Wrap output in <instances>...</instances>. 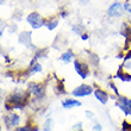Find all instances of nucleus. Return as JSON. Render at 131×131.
<instances>
[{
  "label": "nucleus",
  "mask_w": 131,
  "mask_h": 131,
  "mask_svg": "<svg viewBox=\"0 0 131 131\" xmlns=\"http://www.w3.org/2000/svg\"><path fill=\"white\" fill-rule=\"evenodd\" d=\"M28 20H29V23L32 25V28H35V29H38V28H41L42 25H43V19L41 18V16L38 13H32V14H30L29 16V18H28Z\"/></svg>",
  "instance_id": "nucleus-1"
},
{
  "label": "nucleus",
  "mask_w": 131,
  "mask_h": 131,
  "mask_svg": "<svg viewBox=\"0 0 131 131\" xmlns=\"http://www.w3.org/2000/svg\"><path fill=\"white\" fill-rule=\"evenodd\" d=\"M74 106H80V103L73 99H68V100H66V101H63V107H66V108H69V107L72 108Z\"/></svg>",
  "instance_id": "nucleus-7"
},
{
  "label": "nucleus",
  "mask_w": 131,
  "mask_h": 131,
  "mask_svg": "<svg viewBox=\"0 0 131 131\" xmlns=\"http://www.w3.org/2000/svg\"><path fill=\"white\" fill-rule=\"evenodd\" d=\"M56 24H57V21H52V23H49L48 24V28L50 29V30H51V29H54V26H56Z\"/></svg>",
  "instance_id": "nucleus-11"
},
{
  "label": "nucleus",
  "mask_w": 131,
  "mask_h": 131,
  "mask_svg": "<svg viewBox=\"0 0 131 131\" xmlns=\"http://www.w3.org/2000/svg\"><path fill=\"white\" fill-rule=\"evenodd\" d=\"M5 121H6V124L8 128H12V126H16L18 125L19 123V116L16 113H8L5 118Z\"/></svg>",
  "instance_id": "nucleus-4"
},
{
  "label": "nucleus",
  "mask_w": 131,
  "mask_h": 131,
  "mask_svg": "<svg viewBox=\"0 0 131 131\" xmlns=\"http://www.w3.org/2000/svg\"><path fill=\"white\" fill-rule=\"evenodd\" d=\"M117 105L126 114H131V100L130 99H128V98H119Z\"/></svg>",
  "instance_id": "nucleus-2"
},
{
  "label": "nucleus",
  "mask_w": 131,
  "mask_h": 131,
  "mask_svg": "<svg viewBox=\"0 0 131 131\" xmlns=\"http://www.w3.org/2000/svg\"><path fill=\"white\" fill-rule=\"evenodd\" d=\"M95 97H97L98 100H100L103 104H106L107 99H108V95H107L105 92H103V91H100V90L95 91Z\"/></svg>",
  "instance_id": "nucleus-6"
},
{
  "label": "nucleus",
  "mask_w": 131,
  "mask_h": 131,
  "mask_svg": "<svg viewBox=\"0 0 131 131\" xmlns=\"http://www.w3.org/2000/svg\"><path fill=\"white\" fill-rule=\"evenodd\" d=\"M75 68H76V72L79 73L82 78H86L87 76V74H88V67H87L85 63H81V62H79V61H76Z\"/></svg>",
  "instance_id": "nucleus-5"
},
{
  "label": "nucleus",
  "mask_w": 131,
  "mask_h": 131,
  "mask_svg": "<svg viewBox=\"0 0 131 131\" xmlns=\"http://www.w3.org/2000/svg\"><path fill=\"white\" fill-rule=\"evenodd\" d=\"M72 57H73V52L72 51H68L67 54H64V55L62 56V60H63V61H66V62H69V61L72 60Z\"/></svg>",
  "instance_id": "nucleus-9"
},
{
  "label": "nucleus",
  "mask_w": 131,
  "mask_h": 131,
  "mask_svg": "<svg viewBox=\"0 0 131 131\" xmlns=\"http://www.w3.org/2000/svg\"><path fill=\"white\" fill-rule=\"evenodd\" d=\"M121 13V5L119 4H114L112 5L110 10H108V14L110 16H117V14Z\"/></svg>",
  "instance_id": "nucleus-8"
},
{
  "label": "nucleus",
  "mask_w": 131,
  "mask_h": 131,
  "mask_svg": "<svg viewBox=\"0 0 131 131\" xmlns=\"http://www.w3.org/2000/svg\"><path fill=\"white\" fill-rule=\"evenodd\" d=\"M17 131H35L32 128H30V126H24V128H20L18 129Z\"/></svg>",
  "instance_id": "nucleus-10"
},
{
  "label": "nucleus",
  "mask_w": 131,
  "mask_h": 131,
  "mask_svg": "<svg viewBox=\"0 0 131 131\" xmlns=\"http://www.w3.org/2000/svg\"><path fill=\"white\" fill-rule=\"evenodd\" d=\"M91 92H92V87L91 86H88V85H81L76 90H74L73 94L75 97H85V95H88Z\"/></svg>",
  "instance_id": "nucleus-3"
}]
</instances>
